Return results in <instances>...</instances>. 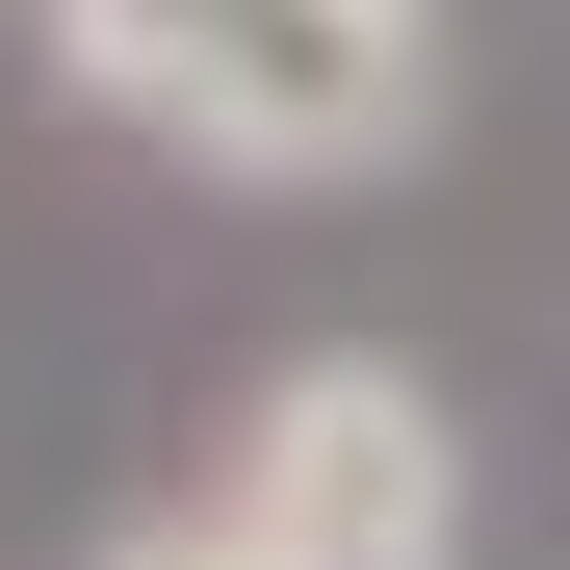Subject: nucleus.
I'll return each mask as SVG.
<instances>
[{
  "label": "nucleus",
  "mask_w": 570,
  "mask_h": 570,
  "mask_svg": "<svg viewBox=\"0 0 570 570\" xmlns=\"http://www.w3.org/2000/svg\"><path fill=\"white\" fill-rule=\"evenodd\" d=\"M27 78L234 208H337L441 156V0H27Z\"/></svg>",
  "instance_id": "1"
},
{
  "label": "nucleus",
  "mask_w": 570,
  "mask_h": 570,
  "mask_svg": "<svg viewBox=\"0 0 570 570\" xmlns=\"http://www.w3.org/2000/svg\"><path fill=\"white\" fill-rule=\"evenodd\" d=\"M181 493L259 519L285 570H466V415H441V363H390V337H285L259 390L208 415Z\"/></svg>",
  "instance_id": "2"
},
{
  "label": "nucleus",
  "mask_w": 570,
  "mask_h": 570,
  "mask_svg": "<svg viewBox=\"0 0 570 570\" xmlns=\"http://www.w3.org/2000/svg\"><path fill=\"white\" fill-rule=\"evenodd\" d=\"M78 570H285V544H259V519H208V493H130Z\"/></svg>",
  "instance_id": "3"
}]
</instances>
